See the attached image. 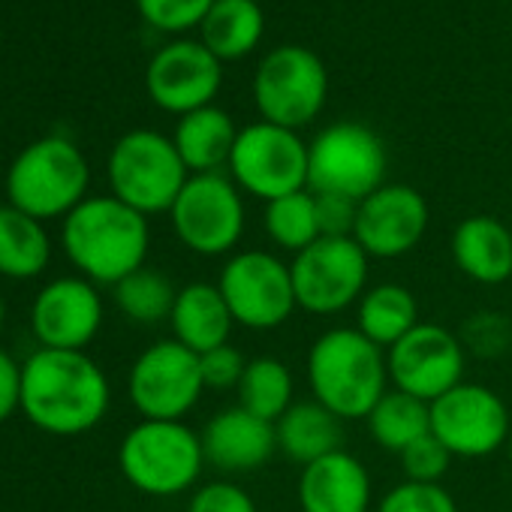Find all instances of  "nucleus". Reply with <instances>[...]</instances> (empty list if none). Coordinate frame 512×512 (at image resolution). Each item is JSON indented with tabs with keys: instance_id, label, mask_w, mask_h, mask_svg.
I'll return each instance as SVG.
<instances>
[{
	"instance_id": "obj_32",
	"label": "nucleus",
	"mask_w": 512,
	"mask_h": 512,
	"mask_svg": "<svg viewBox=\"0 0 512 512\" xmlns=\"http://www.w3.org/2000/svg\"><path fill=\"white\" fill-rule=\"evenodd\" d=\"M374 512H458V506L443 485L404 479L380 497Z\"/></svg>"
},
{
	"instance_id": "obj_35",
	"label": "nucleus",
	"mask_w": 512,
	"mask_h": 512,
	"mask_svg": "<svg viewBox=\"0 0 512 512\" xmlns=\"http://www.w3.org/2000/svg\"><path fill=\"white\" fill-rule=\"evenodd\" d=\"M250 359H244V353L232 344H220L208 353L199 356V371H202V383L205 389L211 392H235L241 377H244V368H247Z\"/></svg>"
},
{
	"instance_id": "obj_30",
	"label": "nucleus",
	"mask_w": 512,
	"mask_h": 512,
	"mask_svg": "<svg viewBox=\"0 0 512 512\" xmlns=\"http://www.w3.org/2000/svg\"><path fill=\"white\" fill-rule=\"evenodd\" d=\"M263 229L278 250L293 253V256L302 253L317 238H323L320 220H317V196L311 190H299V193L266 202Z\"/></svg>"
},
{
	"instance_id": "obj_3",
	"label": "nucleus",
	"mask_w": 512,
	"mask_h": 512,
	"mask_svg": "<svg viewBox=\"0 0 512 512\" xmlns=\"http://www.w3.org/2000/svg\"><path fill=\"white\" fill-rule=\"evenodd\" d=\"M305 368L314 401L341 422L368 419L374 404L389 392L386 350L368 341L356 326L323 332L311 344Z\"/></svg>"
},
{
	"instance_id": "obj_29",
	"label": "nucleus",
	"mask_w": 512,
	"mask_h": 512,
	"mask_svg": "<svg viewBox=\"0 0 512 512\" xmlns=\"http://www.w3.org/2000/svg\"><path fill=\"white\" fill-rule=\"evenodd\" d=\"M235 395H238V407H244L247 413L266 422H278L296 404V380L281 359L256 356L247 362Z\"/></svg>"
},
{
	"instance_id": "obj_40",
	"label": "nucleus",
	"mask_w": 512,
	"mask_h": 512,
	"mask_svg": "<svg viewBox=\"0 0 512 512\" xmlns=\"http://www.w3.org/2000/svg\"><path fill=\"white\" fill-rule=\"evenodd\" d=\"M506 449H509V461H512V434H509V440H506Z\"/></svg>"
},
{
	"instance_id": "obj_26",
	"label": "nucleus",
	"mask_w": 512,
	"mask_h": 512,
	"mask_svg": "<svg viewBox=\"0 0 512 512\" xmlns=\"http://www.w3.org/2000/svg\"><path fill=\"white\" fill-rule=\"evenodd\" d=\"M52 244L43 223L13 205H0V275L28 281L46 272Z\"/></svg>"
},
{
	"instance_id": "obj_28",
	"label": "nucleus",
	"mask_w": 512,
	"mask_h": 512,
	"mask_svg": "<svg viewBox=\"0 0 512 512\" xmlns=\"http://www.w3.org/2000/svg\"><path fill=\"white\" fill-rule=\"evenodd\" d=\"M365 422H368L371 440L380 449L401 455L419 437L431 434V404L389 386V392L374 404Z\"/></svg>"
},
{
	"instance_id": "obj_31",
	"label": "nucleus",
	"mask_w": 512,
	"mask_h": 512,
	"mask_svg": "<svg viewBox=\"0 0 512 512\" xmlns=\"http://www.w3.org/2000/svg\"><path fill=\"white\" fill-rule=\"evenodd\" d=\"M175 299H178V290L172 287V281L163 272H154L145 266L127 275L121 284H115V305L121 308L127 320L139 326H157L169 320Z\"/></svg>"
},
{
	"instance_id": "obj_11",
	"label": "nucleus",
	"mask_w": 512,
	"mask_h": 512,
	"mask_svg": "<svg viewBox=\"0 0 512 512\" xmlns=\"http://www.w3.org/2000/svg\"><path fill=\"white\" fill-rule=\"evenodd\" d=\"M368 253L347 238H317L293 256V290L299 311L314 317H335L359 305L368 290Z\"/></svg>"
},
{
	"instance_id": "obj_16",
	"label": "nucleus",
	"mask_w": 512,
	"mask_h": 512,
	"mask_svg": "<svg viewBox=\"0 0 512 512\" xmlns=\"http://www.w3.org/2000/svg\"><path fill=\"white\" fill-rule=\"evenodd\" d=\"M428 202L410 184H383L359 202L353 238L368 260H398L428 232Z\"/></svg>"
},
{
	"instance_id": "obj_27",
	"label": "nucleus",
	"mask_w": 512,
	"mask_h": 512,
	"mask_svg": "<svg viewBox=\"0 0 512 512\" xmlns=\"http://www.w3.org/2000/svg\"><path fill=\"white\" fill-rule=\"evenodd\" d=\"M416 296L404 284H377L368 287L356 305V329L377 347H395L407 332L419 326Z\"/></svg>"
},
{
	"instance_id": "obj_33",
	"label": "nucleus",
	"mask_w": 512,
	"mask_h": 512,
	"mask_svg": "<svg viewBox=\"0 0 512 512\" xmlns=\"http://www.w3.org/2000/svg\"><path fill=\"white\" fill-rule=\"evenodd\" d=\"M136 7L148 25L175 34L202 25L214 7V0H136Z\"/></svg>"
},
{
	"instance_id": "obj_38",
	"label": "nucleus",
	"mask_w": 512,
	"mask_h": 512,
	"mask_svg": "<svg viewBox=\"0 0 512 512\" xmlns=\"http://www.w3.org/2000/svg\"><path fill=\"white\" fill-rule=\"evenodd\" d=\"M16 410H22V365L0 350V422H7Z\"/></svg>"
},
{
	"instance_id": "obj_20",
	"label": "nucleus",
	"mask_w": 512,
	"mask_h": 512,
	"mask_svg": "<svg viewBox=\"0 0 512 512\" xmlns=\"http://www.w3.org/2000/svg\"><path fill=\"white\" fill-rule=\"evenodd\" d=\"M374 488L365 464L338 449L308 467L299 476V506L302 512H371Z\"/></svg>"
},
{
	"instance_id": "obj_15",
	"label": "nucleus",
	"mask_w": 512,
	"mask_h": 512,
	"mask_svg": "<svg viewBox=\"0 0 512 512\" xmlns=\"http://www.w3.org/2000/svg\"><path fill=\"white\" fill-rule=\"evenodd\" d=\"M389 386L419 401L434 404L449 389L464 383V344L455 332L437 323H419L395 347L386 350Z\"/></svg>"
},
{
	"instance_id": "obj_9",
	"label": "nucleus",
	"mask_w": 512,
	"mask_h": 512,
	"mask_svg": "<svg viewBox=\"0 0 512 512\" xmlns=\"http://www.w3.org/2000/svg\"><path fill=\"white\" fill-rule=\"evenodd\" d=\"M178 241L199 256H232L244 238V193L223 172L190 175L169 208Z\"/></svg>"
},
{
	"instance_id": "obj_22",
	"label": "nucleus",
	"mask_w": 512,
	"mask_h": 512,
	"mask_svg": "<svg viewBox=\"0 0 512 512\" xmlns=\"http://www.w3.org/2000/svg\"><path fill=\"white\" fill-rule=\"evenodd\" d=\"M169 326H172V338L178 344H184L187 350L202 356L220 344H229L235 320H232L217 284L193 281L178 290Z\"/></svg>"
},
{
	"instance_id": "obj_6",
	"label": "nucleus",
	"mask_w": 512,
	"mask_h": 512,
	"mask_svg": "<svg viewBox=\"0 0 512 512\" xmlns=\"http://www.w3.org/2000/svg\"><path fill=\"white\" fill-rule=\"evenodd\" d=\"M217 287L235 326L250 332H275L299 311L290 263L272 250L250 247L226 256Z\"/></svg>"
},
{
	"instance_id": "obj_7",
	"label": "nucleus",
	"mask_w": 512,
	"mask_h": 512,
	"mask_svg": "<svg viewBox=\"0 0 512 512\" xmlns=\"http://www.w3.org/2000/svg\"><path fill=\"white\" fill-rule=\"evenodd\" d=\"M190 172L175 142L157 130H133L121 136L109 154L112 196L139 214H163L175 205Z\"/></svg>"
},
{
	"instance_id": "obj_37",
	"label": "nucleus",
	"mask_w": 512,
	"mask_h": 512,
	"mask_svg": "<svg viewBox=\"0 0 512 512\" xmlns=\"http://www.w3.org/2000/svg\"><path fill=\"white\" fill-rule=\"evenodd\" d=\"M317 196V220H320V235L323 238H347L353 235L359 202L335 193H314Z\"/></svg>"
},
{
	"instance_id": "obj_25",
	"label": "nucleus",
	"mask_w": 512,
	"mask_h": 512,
	"mask_svg": "<svg viewBox=\"0 0 512 512\" xmlns=\"http://www.w3.org/2000/svg\"><path fill=\"white\" fill-rule=\"evenodd\" d=\"M199 28H202V46L217 61H235L260 46L266 31V16L256 0H214L211 13Z\"/></svg>"
},
{
	"instance_id": "obj_21",
	"label": "nucleus",
	"mask_w": 512,
	"mask_h": 512,
	"mask_svg": "<svg viewBox=\"0 0 512 512\" xmlns=\"http://www.w3.org/2000/svg\"><path fill=\"white\" fill-rule=\"evenodd\" d=\"M455 269L482 287H497L512 278V229L491 214L464 217L449 238Z\"/></svg>"
},
{
	"instance_id": "obj_36",
	"label": "nucleus",
	"mask_w": 512,
	"mask_h": 512,
	"mask_svg": "<svg viewBox=\"0 0 512 512\" xmlns=\"http://www.w3.org/2000/svg\"><path fill=\"white\" fill-rule=\"evenodd\" d=\"M187 512H256V503L241 485L214 479L193 491Z\"/></svg>"
},
{
	"instance_id": "obj_18",
	"label": "nucleus",
	"mask_w": 512,
	"mask_h": 512,
	"mask_svg": "<svg viewBox=\"0 0 512 512\" xmlns=\"http://www.w3.org/2000/svg\"><path fill=\"white\" fill-rule=\"evenodd\" d=\"M103 326V299L88 278L46 284L31 308V329L46 350H85Z\"/></svg>"
},
{
	"instance_id": "obj_8",
	"label": "nucleus",
	"mask_w": 512,
	"mask_h": 512,
	"mask_svg": "<svg viewBox=\"0 0 512 512\" xmlns=\"http://www.w3.org/2000/svg\"><path fill=\"white\" fill-rule=\"evenodd\" d=\"M386 145L356 121H341L317 133L308 145V190L362 202L386 184Z\"/></svg>"
},
{
	"instance_id": "obj_4",
	"label": "nucleus",
	"mask_w": 512,
	"mask_h": 512,
	"mask_svg": "<svg viewBox=\"0 0 512 512\" xmlns=\"http://www.w3.org/2000/svg\"><path fill=\"white\" fill-rule=\"evenodd\" d=\"M118 464L136 491L151 497H178L199 482L205 452L199 431L187 422L142 419L124 434Z\"/></svg>"
},
{
	"instance_id": "obj_2",
	"label": "nucleus",
	"mask_w": 512,
	"mask_h": 512,
	"mask_svg": "<svg viewBox=\"0 0 512 512\" xmlns=\"http://www.w3.org/2000/svg\"><path fill=\"white\" fill-rule=\"evenodd\" d=\"M67 260L91 284L115 287L148 260V217L115 196H88L64 217L61 229Z\"/></svg>"
},
{
	"instance_id": "obj_19",
	"label": "nucleus",
	"mask_w": 512,
	"mask_h": 512,
	"mask_svg": "<svg viewBox=\"0 0 512 512\" xmlns=\"http://www.w3.org/2000/svg\"><path fill=\"white\" fill-rule=\"evenodd\" d=\"M199 440L205 464L220 473H253L266 467L278 452L275 422L253 416L238 404L214 413L202 425Z\"/></svg>"
},
{
	"instance_id": "obj_12",
	"label": "nucleus",
	"mask_w": 512,
	"mask_h": 512,
	"mask_svg": "<svg viewBox=\"0 0 512 512\" xmlns=\"http://www.w3.org/2000/svg\"><path fill=\"white\" fill-rule=\"evenodd\" d=\"M329 76L323 61L302 46H281L263 58L253 76V100L263 121L299 130L326 106Z\"/></svg>"
},
{
	"instance_id": "obj_14",
	"label": "nucleus",
	"mask_w": 512,
	"mask_h": 512,
	"mask_svg": "<svg viewBox=\"0 0 512 512\" xmlns=\"http://www.w3.org/2000/svg\"><path fill=\"white\" fill-rule=\"evenodd\" d=\"M431 434L452 452V458H485L506 446L512 422L494 389L458 383L431 404Z\"/></svg>"
},
{
	"instance_id": "obj_24",
	"label": "nucleus",
	"mask_w": 512,
	"mask_h": 512,
	"mask_svg": "<svg viewBox=\"0 0 512 512\" xmlns=\"http://www.w3.org/2000/svg\"><path fill=\"white\" fill-rule=\"evenodd\" d=\"M235 139H238L235 121L217 106H205L190 115H181L172 136L190 175L220 172L223 166H229Z\"/></svg>"
},
{
	"instance_id": "obj_39",
	"label": "nucleus",
	"mask_w": 512,
	"mask_h": 512,
	"mask_svg": "<svg viewBox=\"0 0 512 512\" xmlns=\"http://www.w3.org/2000/svg\"><path fill=\"white\" fill-rule=\"evenodd\" d=\"M4 320H7V305H4V299H0V329H4Z\"/></svg>"
},
{
	"instance_id": "obj_17",
	"label": "nucleus",
	"mask_w": 512,
	"mask_h": 512,
	"mask_svg": "<svg viewBox=\"0 0 512 512\" xmlns=\"http://www.w3.org/2000/svg\"><path fill=\"white\" fill-rule=\"evenodd\" d=\"M223 82V61L202 43L178 40L160 49L145 73L148 97L172 115H190L211 106Z\"/></svg>"
},
{
	"instance_id": "obj_5",
	"label": "nucleus",
	"mask_w": 512,
	"mask_h": 512,
	"mask_svg": "<svg viewBox=\"0 0 512 512\" xmlns=\"http://www.w3.org/2000/svg\"><path fill=\"white\" fill-rule=\"evenodd\" d=\"M91 169L85 154L64 136L31 142L7 172L10 205L43 220L67 217L88 199Z\"/></svg>"
},
{
	"instance_id": "obj_34",
	"label": "nucleus",
	"mask_w": 512,
	"mask_h": 512,
	"mask_svg": "<svg viewBox=\"0 0 512 512\" xmlns=\"http://www.w3.org/2000/svg\"><path fill=\"white\" fill-rule=\"evenodd\" d=\"M398 458H401L404 479H410V482H425V485H440V479L449 473V464H452V452H449L434 434L419 437V440H416L413 446H407Z\"/></svg>"
},
{
	"instance_id": "obj_1",
	"label": "nucleus",
	"mask_w": 512,
	"mask_h": 512,
	"mask_svg": "<svg viewBox=\"0 0 512 512\" xmlns=\"http://www.w3.org/2000/svg\"><path fill=\"white\" fill-rule=\"evenodd\" d=\"M109 401V380L85 350L40 347L22 362V413L46 434L91 431L106 416Z\"/></svg>"
},
{
	"instance_id": "obj_10",
	"label": "nucleus",
	"mask_w": 512,
	"mask_h": 512,
	"mask_svg": "<svg viewBox=\"0 0 512 512\" xmlns=\"http://www.w3.org/2000/svg\"><path fill=\"white\" fill-rule=\"evenodd\" d=\"M229 178L247 196L263 202L308 190V145L296 130L256 121L238 130Z\"/></svg>"
},
{
	"instance_id": "obj_13",
	"label": "nucleus",
	"mask_w": 512,
	"mask_h": 512,
	"mask_svg": "<svg viewBox=\"0 0 512 512\" xmlns=\"http://www.w3.org/2000/svg\"><path fill=\"white\" fill-rule=\"evenodd\" d=\"M127 392L142 419L184 422V416L199 404L205 392L199 356L175 338L157 341L133 362Z\"/></svg>"
},
{
	"instance_id": "obj_23",
	"label": "nucleus",
	"mask_w": 512,
	"mask_h": 512,
	"mask_svg": "<svg viewBox=\"0 0 512 512\" xmlns=\"http://www.w3.org/2000/svg\"><path fill=\"white\" fill-rule=\"evenodd\" d=\"M278 452L299 467H308L338 449H344V422L329 413L323 404L296 401L278 422H275Z\"/></svg>"
}]
</instances>
